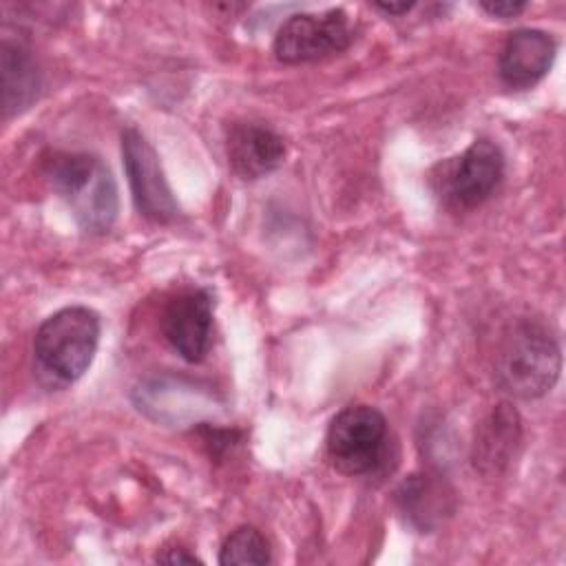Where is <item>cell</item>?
I'll list each match as a JSON object with an SVG mask.
<instances>
[{"label": "cell", "instance_id": "1", "mask_svg": "<svg viewBox=\"0 0 566 566\" xmlns=\"http://www.w3.org/2000/svg\"><path fill=\"white\" fill-rule=\"evenodd\" d=\"M44 175L66 201L77 226L86 232H108L117 219V184L102 157L91 153H55Z\"/></svg>", "mask_w": 566, "mask_h": 566}, {"label": "cell", "instance_id": "2", "mask_svg": "<svg viewBox=\"0 0 566 566\" xmlns=\"http://www.w3.org/2000/svg\"><path fill=\"white\" fill-rule=\"evenodd\" d=\"M562 354L555 336L535 321H522L502 338L495 354V380L515 398H539L559 378Z\"/></svg>", "mask_w": 566, "mask_h": 566}, {"label": "cell", "instance_id": "3", "mask_svg": "<svg viewBox=\"0 0 566 566\" xmlns=\"http://www.w3.org/2000/svg\"><path fill=\"white\" fill-rule=\"evenodd\" d=\"M99 343V316L91 307L69 305L51 314L33 336L38 369L55 385L75 382L93 363Z\"/></svg>", "mask_w": 566, "mask_h": 566}, {"label": "cell", "instance_id": "4", "mask_svg": "<svg viewBox=\"0 0 566 566\" xmlns=\"http://www.w3.org/2000/svg\"><path fill=\"white\" fill-rule=\"evenodd\" d=\"M385 416L369 405L338 411L327 429L325 449L332 467L345 475H367L382 467L389 451Z\"/></svg>", "mask_w": 566, "mask_h": 566}, {"label": "cell", "instance_id": "5", "mask_svg": "<svg viewBox=\"0 0 566 566\" xmlns=\"http://www.w3.org/2000/svg\"><path fill=\"white\" fill-rule=\"evenodd\" d=\"M352 27L343 9L290 15L274 35V55L287 64L314 62L340 53L352 42Z\"/></svg>", "mask_w": 566, "mask_h": 566}, {"label": "cell", "instance_id": "6", "mask_svg": "<svg viewBox=\"0 0 566 566\" xmlns=\"http://www.w3.org/2000/svg\"><path fill=\"white\" fill-rule=\"evenodd\" d=\"M122 157L139 214L155 223L172 221L179 212V206L166 181L155 148L137 128H126L122 133Z\"/></svg>", "mask_w": 566, "mask_h": 566}, {"label": "cell", "instance_id": "7", "mask_svg": "<svg viewBox=\"0 0 566 566\" xmlns=\"http://www.w3.org/2000/svg\"><path fill=\"white\" fill-rule=\"evenodd\" d=\"M502 175V150L489 139H475L447 170L444 195L458 208H475L495 192Z\"/></svg>", "mask_w": 566, "mask_h": 566}, {"label": "cell", "instance_id": "8", "mask_svg": "<svg viewBox=\"0 0 566 566\" xmlns=\"http://www.w3.org/2000/svg\"><path fill=\"white\" fill-rule=\"evenodd\" d=\"M161 329L170 347L188 363L206 358L212 345V296L206 290H186L164 310Z\"/></svg>", "mask_w": 566, "mask_h": 566}, {"label": "cell", "instance_id": "9", "mask_svg": "<svg viewBox=\"0 0 566 566\" xmlns=\"http://www.w3.org/2000/svg\"><path fill=\"white\" fill-rule=\"evenodd\" d=\"M555 49V40L539 29L513 31L497 55L500 80L511 88L535 86L548 73Z\"/></svg>", "mask_w": 566, "mask_h": 566}, {"label": "cell", "instance_id": "10", "mask_svg": "<svg viewBox=\"0 0 566 566\" xmlns=\"http://www.w3.org/2000/svg\"><path fill=\"white\" fill-rule=\"evenodd\" d=\"M228 161L243 179H256L276 170L285 159V142L261 124H234L226 142Z\"/></svg>", "mask_w": 566, "mask_h": 566}, {"label": "cell", "instance_id": "11", "mask_svg": "<svg viewBox=\"0 0 566 566\" xmlns=\"http://www.w3.org/2000/svg\"><path fill=\"white\" fill-rule=\"evenodd\" d=\"M522 440L520 413L509 402H500L480 424L473 442V464L486 475L509 467Z\"/></svg>", "mask_w": 566, "mask_h": 566}, {"label": "cell", "instance_id": "12", "mask_svg": "<svg viewBox=\"0 0 566 566\" xmlns=\"http://www.w3.org/2000/svg\"><path fill=\"white\" fill-rule=\"evenodd\" d=\"M0 75H2V111L4 117L29 108L42 88V75L33 55L18 42H2L0 49Z\"/></svg>", "mask_w": 566, "mask_h": 566}, {"label": "cell", "instance_id": "13", "mask_svg": "<svg viewBox=\"0 0 566 566\" xmlns=\"http://www.w3.org/2000/svg\"><path fill=\"white\" fill-rule=\"evenodd\" d=\"M396 500L411 524L429 531L449 511L447 502L451 500V493L431 475H411L396 491Z\"/></svg>", "mask_w": 566, "mask_h": 566}, {"label": "cell", "instance_id": "14", "mask_svg": "<svg viewBox=\"0 0 566 566\" xmlns=\"http://www.w3.org/2000/svg\"><path fill=\"white\" fill-rule=\"evenodd\" d=\"M272 562V553L270 546L265 542V537L261 535V531H256L254 526H239L234 528L226 542L221 544L219 551V564L228 566V564H270Z\"/></svg>", "mask_w": 566, "mask_h": 566}, {"label": "cell", "instance_id": "15", "mask_svg": "<svg viewBox=\"0 0 566 566\" xmlns=\"http://www.w3.org/2000/svg\"><path fill=\"white\" fill-rule=\"evenodd\" d=\"M480 7L497 18H513L517 13H522L526 9V2H517V0H495V2H480Z\"/></svg>", "mask_w": 566, "mask_h": 566}, {"label": "cell", "instance_id": "16", "mask_svg": "<svg viewBox=\"0 0 566 566\" xmlns=\"http://www.w3.org/2000/svg\"><path fill=\"white\" fill-rule=\"evenodd\" d=\"M157 562L161 564H201V559L192 553H188V548H166V553L157 555Z\"/></svg>", "mask_w": 566, "mask_h": 566}, {"label": "cell", "instance_id": "17", "mask_svg": "<svg viewBox=\"0 0 566 566\" xmlns=\"http://www.w3.org/2000/svg\"><path fill=\"white\" fill-rule=\"evenodd\" d=\"M378 11H385L389 15H400L413 9V2H376L374 4Z\"/></svg>", "mask_w": 566, "mask_h": 566}]
</instances>
